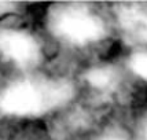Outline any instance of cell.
<instances>
[{
  "instance_id": "1",
  "label": "cell",
  "mask_w": 147,
  "mask_h": 140,
  "mask_svg": "<svg viewBox=\"0 0 147 140\" xmlns=\"http://www.w3.org/2000/svg\"><path fill=\"white\" fill-rule=\"evenodd\" d=\"M48 107L45 84L37 85L30 81L15 83L0 98V108L11 115H34Z\"/></svg>"
},
{
  "instance_id": "2",
  "label": "cell",
  "mask_w": 147,
  "mask_h": 140,
  "mask_svg": "<svg viewBox=\"0 0 147 140\" xmlns=\"http://www.w3.org/2000/svg\"><path fill=\"white\" fill-rule=\"evenodd\" d=\"M54 26L59 34L76 43H88L102 34V26L94 17L77 10L61 14Z\"/></svg>"
},
{
  "instance_id": "3",
  "label": "cell",
  "mask_w": 147,
  "mask_h": 140,
  "mask_svg": "<svg viewBox=\"0 0 147 140\" xmlns=\"http://www.w3.org/2000/svg\"><path fill=\"white\" fill-rule=\"evenodd\" d=\"M0 55L19 66H30L38 59V47L28 33L0 29Z\"/></svg>"
},
{
  "instance_id": "6",
  "label": "cell",
  "mask_w": 147,
  "mask_h": 140,
  "mask_svg": "<svg viewBox=\"0 0 147 140\" xmlns=\"http://www.w3.org/2000/svg\"><path fill=\"white\" fill-rule=\"evenodd\" d=\"M131 67L134 69L136 74H139L147 80V52L136 54L131 59Z\"/></svg>"
},
{
  "instance_id": "5",
  "label": "cell",
  "mask_w": 147,
  "mask_h": 140,
  "mask_svg": "<svg viewBox=\"0 0 147 140\" xmlns=\"http://www.w3.org/2000/svg\"><path fill=\"white\" fill-rule=\"evenodd\" d=\"M87 80L92 87L96 88H107L113 83V73L106 67H96L92 69L87 74Z\"/></svg>"
},
{
  "instance_id": "8",
  "label": "cell",
  "mask_w": 147,
  "mask_h": 140,
  "mask_svg": "<svg viewBox=\"0 0 147 140\" xmlns=\"http://www.w3.org/2000/svg\"><path fill=\"white\" fill-rule=\"evenodd\" d=\"M146 140H147V131H146Z\"/></svg>"
},
{
  "instance_id": "7",
  "label": "cell",
  "mask_w": 147,
  "mask_h": 140,
  "mask_svg": "<svg viewBox=\"0 0 147 140\" xmlns=\"http://www.w3.org/2000/svg\"><path fill=\"white\" fill-rule=\"evenodd\" d=\"M103 140H125L124 137H121V136H107V137H105Z\"/></svg>"
},
{
  "instance_id": "4",
  "label": "cell",
  "mask_w": 147,
  "mask_h": 140,
  "mask_svg": "<svg viewBox=\"0 0 147 140\" xmlns=\"http://www.w3.org/2000/svg\"><path fill=\"white\" fill-rule=\"evenodd\" d=\"M124 29L138 40H147V10L139 6H128L121 11Z\"/></svg>"
}]
</instances>
